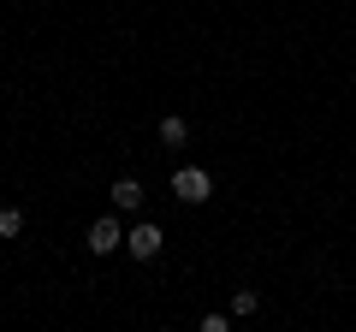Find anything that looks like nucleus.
Segmentation results:
<instances>
[{
    "label": "nucleus",
    "instance_id": "nucleus-3",
    "mask_svg": "<svg viewBox=\"0 0 356 332\" xmlns=\"http://www.w3.org/2000/svg\"><path fill=\"white\" fill-rule=\"evenodd\" d=\"M161 226H137V231H131V238H125V249H131V256H137V261H154V256H161Z\"/></svg>",
    "mask_w": 356,
    "mask_h": 332
},
{
    "label": "nucleus",
    "instance_id": "nucleus-2",
    "mask_svg": "<svg viewBox=\"0 0 356 332\" xmlns=\"http://www.w3.org/2000/svg\"><path fill=\"white\" fill-rule=\"evenodd\" d=\"M89 249H95V256H113V249H125V231H119L113 214H102L95 226H89Z\"/></svg>",
    "mask_w": 356,
    "mask_h": 332
},
{
    "label": "nucleus",
    "instance_id": "nucleus-5",
    "mask_svg": "<svg viewBox=\"0 0 356 332\" xmlns=\"http://www.w3.org/2000/svg\"><path fill=\"white\" fill-rule=\"evenodd\" d=\"M184 137H191V125H184V119H161V142H166V149H178V142H184Z\"/></svg>",
    "mask_w": 356,
    "mask_h": 332
},
{
    "label": "nucleus",
    "instance_id": "nucleus-4",
    "mask_svg": "<svg viewBox=\"0 0 356 332\" xmlns=\"http://www.w3.org/2000/svg\"><path fill=\"white\" fill-rule=\"evenodd\" d=\"M107 196H113V208H125V214H137V208H143V184L137 179H113V190H107Z\"/></svg>",
    "mask_w": 356,
    "mask_h": 332
},
{
    "label": "nucleus",
    "instance_id": "nucleus-6",
    "mask_svg": "<svg viewBox=\"0 0 356 332\" xmlns=\"http://www.w3.org/2000/svg\"><path fill=\"white\" fill-rule=\"evenodd\" d=\"M18 231H24V214L18 208H0V238H18Z\"/></svg>",
    "mask_w": 356,
    "mask_h": 332
},
{
    "label": "nucleus",
    "instance_id": "nucleus-7",
    "mask_svg": "<svg viewBox=\"0 0 356 332\" xmlns=\"http://www.w3.org/2000/svg\"><path fill=\"white\" fill-rule=\"evenodd\" d=\"M255 303H261L255 291H232V315H255Z\"/></svg>",
    "mask_w": 356,
    "mask_h": 332
},
{
    "label": "nucleus",
    "instance_id": "nucleus-1",
    "mask_svg": "<svg viewBox=\"0 0 356 332\" xmlns=\"http://www.w3.org/2000/svg\"><path fill=\"white\" fill-rule=\"evenodd\" d=\"M172 196L178 202H208V196H214V179H208L202 166H178L172 172Z\"/></svg>",
    "mask_w": 356,
    "mask_h": 332
}]
</instances>
